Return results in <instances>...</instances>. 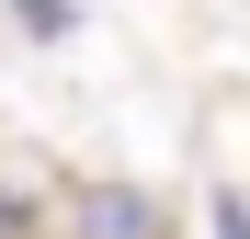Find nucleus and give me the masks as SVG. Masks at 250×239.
Instances as JSON below:
<instances>
[{"mask_svg":"<svg viewBox=\"0 0 250 239\" xmlns=\"http://www.w3.org/2000/svg\"><path fill=\"white\" fill-rule=\"evenodd\" d=\"M216 239H250V205H239V194H228V205H216Z\"/></svg>","mask_w":250,"mask_h":239,"instance_id":"2","label":"nucleus"},{"mask_svg":"<svg viewBox=\"0 0 250 239\" xmlns=\"http://www.w3.org/2000/svg\"><path fill=\"white\" fill-rule=\"evenodd\" d=\"M46 239H171V205L125 171H91V182H57V228Z\"/></svg>","mask_w":250,"mask_h":239,"instance_id":"1","label":"nucleus"}]
</instances>
